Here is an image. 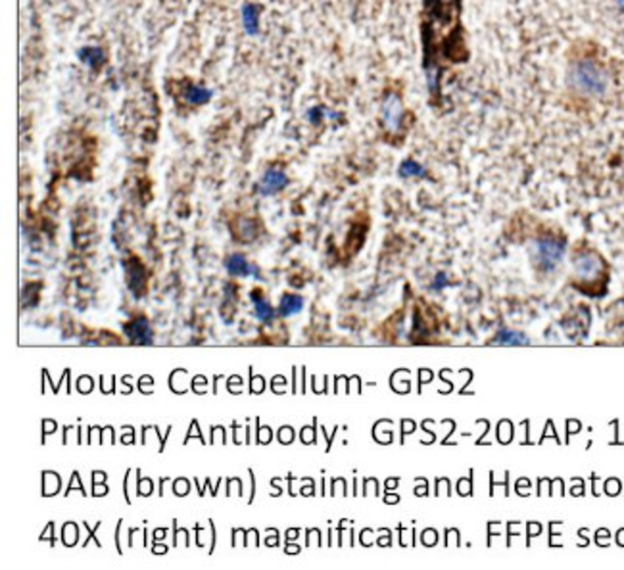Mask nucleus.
I'll list each match as a JSON object with an SVG mask.
<instances>
[{"label": "nucleus", "mask_w": 624, "mask_h": 570, "mask_svg": "<svg viewBox=\"0 0 624 570\" xmlns=\"http://www.w3.org/2000/svg\"><path fill=\"white\" fill-rule=\"evenodd\" d=\"M615 73L605 50L592 39H579L565 58V94L579 109H590L609 98Z\"/></svg>", "instance_id": "obj_1"}, {"label": "nucleus", "mask_w": 624, "mask_h": 570, "mask_svg": "<svg viewBox=\"0 0 624 570\" xmlns=\"http://www.w3.org/2000/svg\"><path fill=\"white\" fill-rule=\"evenodd\" d=\"M409 112L405 106L402 92L396 87L386 89L380 98V127L390 136H400L407 129Z\"/></svg>", "instance_id": "obj_2"}, {"label": "nucleus", "mask_w": 624, "mask_h": 570, "mask_svg": "<svg viewBox=\"0 0 624 570\" xmlns=\"http://www.w3.org/2000/svg\"><path fill=\"white\" fill-rule=\"evenodd\" d=\"M565 255V246L557 238L551 236H541L532 246V262L534 265L544 273L553 271Z\"/></svg>", "instance_id": "obj_3"}, {"label": "nucleus", "mask_w": 624, "mask_h": 570, "mask_svg": "<svg viewBox=\"0 0 624 570\" xmlns=\"http://www.w3.org/2000/svg\"><path fill=\"white\" fill-rule=\"evenodd\" d=\"M288 184V177L285 171L281 169H269L266 171V175L261 177V181L257 184V190L261 196H275L281 190L285 189Z\"/></svg>", "instance_id": "obj_4"}, {"label": "nucleus", "mask_w": 624, "mask_h": 570, "mask_svg": "<svg viewBox=\"0 0 624 570\" xmlns=\"http://www.w3.org/2000/svg\"><path fill=\"white\" fill-rule=\"evenodd\" d=\"M125 335L133 344H152V328L144 317H138L125 325Z\"/></svg>", "instance_id": "obj_5"}, {"label": "nucleus", "mask_w": 624, "mask_h": 570, "mask_svg": "<svg viewBox=\"0 0 624 570\" xmlns=\"http://www.w3.org/2000/svg\"><path fill=\"white\" fill-rule=\"evenodd\" d=\"M574 269H577V275H579V279L582 281H594L597 275H599V269H601V262L597 260L594 253H582L579 255L577 260H574Z\"/></svg>", "instance_id": "obj_6"}, {"label": "nucleus", "mask_w": 624, "mask_h": 570, "mask_svg": "<svg viewBox=\"0 0 624 570\" xmlns=\"http://www.w3.org/2000/svg\"><path fill=\"white\" fill-rule=\"evenodd\" d=\"M225 267H227V271L233 277H248V275H256V267H252L248 263V260L244 257V255H240V253H233L227 257V262H225Z\"/></svg>", "instance_id": "obj_7"}, {"label": "nucleus", "mask_w": 624, "mask_h": 570, "mask_svg": "<svg viewBox=\"0 0 624 570\" xmlns=\"http://www.w3.org/2000/svg\"><path fill=\"white\" fill-rule=\"evenodd\" d=\"M127 277L129 288L133 290V292H140V290L147 286V273H144V267L137 260L127 263ZM137 296H140V294H137Z\"/></svg>", "instance_id": "obj_8"}, {"label": "nucleus", "mask_w": 624, "mask_h": 570, "mask_svg": "<svg viewBox=\"0 0 624 570\" xmlns=\"http://www.w3.org/2000/svg\"><path fill=\"white\" fill-rule=\"evenodd\" d=\"M303 308V298L300 294H285L279 304V313L283 317H290L300 313Z\"/></svg>", "instance_id": "obj_9"}, {"label": "nucleus", "mask_w": 624, "mask_h": 570, "mask_svg": "<svg viewBox=\"0 0 624 570\" xmlns=\"http://www.w3.org/2000/svg\"><path fill=\"white\" fill-rule=\"evenodd\" d=\"M492 344L496 346H526L528 344V338L523 335V332H517V330H499L496 336H494V340H492Z\"/></svg>", "instance_id": "obj_10"}, {"label": "nucleus", "mask_w": 624, "mask_h": 570, "mask_svg": "<svg viewBox=\"0 0 624 570\" xmlns=\"http://www.w3.org/2000/svg\"><path fill=\"white\" fill-rule=\"evenodd\" d=\"M242 23L248 35H256L259 31V10L254 4H246L242 8Z\"/></svg>", "instance_id": "obj_11"}, {"label": "nucleus", "mask_w": 624, "mask_h": 570, "mask_svg": "<svg viewBox=\"0 0 624 570\" xmlns=\"http://www.w3.org/2000/svg\"><path fill=\"white\" fill-rule=\"evenodd\" d=\"M79 58H81V62H85L89 67H100L102 63H104V52H102V48H96V46H85L79 50Z\"/></svg>", "instance_id": "obj_12"}, {"label": "nucleus", "mask_w": 624, "mask_h": 570, "mask_svg": "<svg viewBox=\"0 0 624 570\" xmlns=\"http://www.w3.org/2000/svg\"><path fill=\"white\" fill-rule=\"evenodd\" d=\"M184 98L189 100L191 104H194V106H202V104H208L211 100V91L204 89V87H194V85H191V87L184 91Z\"/></svg>", "instance_id": "obj_13"}, {"label": "nucleus", "mask_w": 624, "mask_h": 570, "mask_svg": "<svg viewBox=\"0 0 624 570\" xmlns=\"http://www.w3.org/2000/svg\"><path fill=\"white\" fill-rule=\"evenodd\" d=\"M254 306H256V309H254V315H256L257 321L267 323V321H271V319L275 317V309H273V306H271L267 299H263V298L256 299V302H254Z\"/></svg>", "instance_id": "obj_14"}, {"label": "nucleus", "mask_w": 624, "mask_h": 570, "mask_svg": "<svg viewBox=\"0 0 624 570\" xmlns=\"http://www.w3.org/2000/svg\"><path fill=\"white\" fill-rule=\"evenodd\" d=\"M400 175L402 177H422L424 175V169H422L421 165L413 160H407L400 165Z\"/></svg>", "instance_id": "obj_15"}, {"label": "nucleus", "mask_w": 624, "mask_h": 570, "mask_svg": "<svg viewBox=\"0 0 624 570\" xmlns=\"http://www.w3.org/2000/svg\"><path fill=\"white\" fill-rule=\"evenodd\" d=\"M446 284H448V279H446V275H444V273H438V275H436V281L432 282V288H434V290H442L444 286H446Z\"/></svg>", "instance_id": "obj_16"}, {"label": "nucleus", "mask_w": 624, "mask_h": 570, "mask_svg": "<svg viewBox=\"0 0 624 570\" xmlns=\"http://www.w3.org/2000/svg\"><path fill=\"white\" fill-rule=\"evenodd\" d=\"M616 4H618V8L624 12V0H616Z\"/></svg>", "instance_id": "obj_17"}]
</instances>
